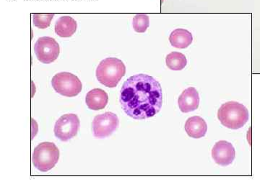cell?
<instances>
[{
  "label": "cell",
  "mask_w": 260,
  "mask_h": 194,
  "mask_svg": "<svg viewBox=\"0 0 260 194\" xmlns=\"http://www.w3.org/2000/svg\"><path fill=\"white\" fill-rule=\"evenodd\" d=\"M120 102L124 112L135 120L154 117L163 105L161 86L149 75H134L123 84Z\"/></svg>",
  "instance_id": "6da1fadb"
},
{
  "label": "cell",
  "mask_w": 260,
  "mask_h": 194,
  "mask_svg": "<svg viewBox=\"0 0 260 194\" xmlns=\"http://www.w3.org/2000/svg\"><path fill=\"white\" fill-rule=\"evenodd\" d=\"M220 123L228 129H238L243 127L249 120L247 108L237 102L224 103L218 112Z\"/></svg>",
  "instance_id": "7a4b0ae2"
},
{
  "label": "cell",
  "mask_w": 260,
  "mask_h": 194,
  "mask_svg": "<svg viewBox=\"0 0 260 194\" xmlns=\"http://www.w3.org/2000/svg\"><path fill=\"white\" fill-rule=\"evenodd\" d=\"M125 73V65L117 58H107L100 61L96 71L98 81L109 88L117 87Z\"/></svg>",
  "instance_id": "3957f363"
},
{
  "label": "cell",
  "mask_w": 260,
  "mask_h": 194,
  "mask_svg": "<svg viewBox=\"0 0 260 194\" xmlns=\"http://www.w3.org/2000/svg\"><path fill=\"white\" fill-rule=\"evenodd\" d=\"M60 159V150L53 142L39 144L34 149L32 162L34 166L41 172H47L54 168Z\"/></svg>",
  "instance_id": "277c9868"
},
{
  "label": "cell",
  "mask_w": 260,
  "mask_h": 194,
  "mask_svg": "<svg viewBox=\"0 0 260 194\" xmlns=\"http://www.w3.org/2000/svg\"><path fill=\"white\" fill-rule=\"evenodd\" d=\"M52 85L58 94L67 97H74L82 91V84L78 76L69 72L57 73L52 79Z\"/></svg>",
  "instance_id": "5b68a950"
},
{
  "label": "cell",
  "mask_w": 260,
  "mask_h": 194,
  "mask_svg": "<svg viewBox=\"0 0 260 194\" xmlns=\"http://www.w3.org/2000/svg\"><path fill=\"white\" fill-rule=\"evenodd\" d=\"M34 52L40 62L52 64L56 61L60 55V45L53 37H39L34 45Z\"/></svg>",
  "instance_id": "8992f818"
},
{
  "label": "cell",
  "mask_w": 260,
  "mask_h": 194,
  "mask_svg": "<svg viewBox=\"0 0 260 194\" xmlns=\"http://www.w3.org/2000/svg\"><path fill=\"white\" fill-rule=\"evenodd\" d=\"M80 120L75 114H67L61 116L55 123V136L63 141L67 142L76 136L80 129Z\"/></svg>",
  "instance_id": "52a82bcc"
},
{
  "label": "cell",
  "mask_w": 260,
  "mask_h": 194,
  "mask_svg": "<svg viewBox=\"0 0 260 194\" xmlns=\"http://www.w3.org/2000/svg\"><path fill=\"white\" fill-rule=\"evenodd\" d=\"M120 120L117 114L107 112L94 117L92 123L93 135L96 138H105L110 136L117 130Z\"/></svg>",
  "instance_id": "ba28073f"
},
{
  "label": "cell",
  "mask_w": 260,
  "mask_h": 194,
  "mask_svg": "<svg viewBox=\"0 0 260 194\" xmlns=\"http://www.w3.org/2000/svg\"><path fill=\"white\" fill-rule=\"evenodd\" d=\"M212 157L218 165L227 166L231 165L235 159V148L227 141H219L213 146Z\"/></svg>",
  "instance_id": "9c48e42d"
},
{
  "label": "cell",
  "mask_w": 260,
  "mask_h": 194,
  "mask_svg": "<svg viewBox=\"0 0 260 194\" xmlns=\"http://www.w3.org/2000/svg\"><path fill=\"white\" fill-rule=\"evenodd\" d=\"M178 104L180 110L184 113L196 110L200 105L199 93L194 87H189L179 97Z\"/></svg>",
  "instance_id": "30bf717a"
},
{
  "label": "cell",
  "mask_w": 260,
  "mask_h": 194,
  "mask_svg": "<svg viewBox=\"0 0 260 194\" xmlns=\"http://www.w3.org/2000/svg\"><path fill=\"white\" fill-rule=\"evenodd\" d=\"M109 102V96L104 90L94 88L87 94L85 102L90 109L98 111L104 109Z\"/></svg>",
  "instance_id": "8fae6325"
},
{
  "label": "cell",
  "mask_w": 260,
  "mask_h": 194,
  "mask_svg": "<svg viewBox=\"0 0 260 194\" xmlns=\"http://www.w3.org/2000/svg\"><path fill=\"white\" fill-rule=\"evenodd\" d=\"M184 128L189 137L199 139L204 137L207 133V124L202 117L195 116L189 117L186 120Z\"/></svg>",
  "instance_id": "7c38bea8"
},
{
  "label": "cell",
  "mask_w": 260,
  "mask_h": 194,
  "mask_svg": "<svg viewBox=\"0 0 260 194\" xmlns=\"http://www.w3.org/2000/svg\"><path fill=\"white\" fill-rule=\"evenodd\" d=\"M78 28L75 19L70 16H62L57 19L55 31L61 37H70L75 34Z\"/></svg>",
  "instance_id": "4fadbf2b"
},
{
  "label": "cell",
  "mask_w": 260,
  "mask_h": 194,
  "mask_svg": "<svg viewBox=\"0 0 260 194\" xmlns=\"http://www.w3.org/2000/svg\"><path fill=\"white\" fill-rule=\"evenodd\" d=\"M169 42L173 47L180 49H186L193 42V37L192 33L187 30L178 28L171 32L169 36Z\"/></svg>",
  "instance_id": "5bb4252c"
},
{
  "label": "cell",
  "mask_w": 260,
  "mask_h": 194,
  "mask_svg": "<svg viewBox=\"0 0 260 194\" xmlns=\"http://www.w3.org/2000/svg\"><path fill=\"white\" fill-rule=\"evenodd\" d=\"M166 64L171 70L181 71L186 67L187 60L184 54L174 51L168 54L166 58Z\"/></svg>",
  "instance_id": "9a60e30c"
},
{
  "label": "cell",
  "mask_w": 260,
  "mask_h": 194,
  "mask_svg": "<svg viewBox=\"0 0 260 194\" xmlns=\"http://www.w3.org/2000/svg\"><path fill=\"white\" fill-rule=\"evenodd\" d=\"M150 25V19L146 14H138L132 19V27L135 32L145 33Z\"/></svg>",
  "instance_id": "2e32d148"
},
{
  "label": "cell",
  "mask_w": 260,
  "mask_h": 194,
  "mask_svg": "<svg viewBox=\"0 0 260 194\" xmlns=\"http://www.w3.org/2000/svg\"><path fill=\"white\" fill-rule=\"evenodd\" d=\"M55 17L52 13H36L33 15L34 26L39 29H46L50 26L51 22Z\"/></svg>",
  "instance_id": "e0dca14e"
}]
</instances>
